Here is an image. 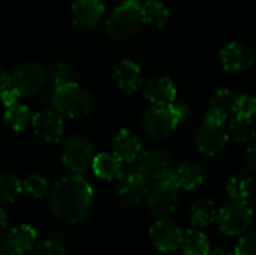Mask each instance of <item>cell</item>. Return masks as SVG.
Masks as SVG:
<instances>
[{
  "label": "cell",
  "instance_id": "cell-1",
  "mask_svg": "<svg viewBox=\"0 0 256 255\" xmlns=\"http://www.w3.org/2000/svg\"><path fill=\"white\" fill-rule=\"evenodd\" d=\"M93 204V191L90 183L81 176L60 179L51 192V210L56 218L68 224H76L86 219Z\"/></svg>",
  "mask_w": 256,
  "mask_h": 255
},
{
  "label": "cell",
  "instance_id": "cell-2",
  "mask_svg": "<svg viewBox=\"0 0 256 255\" xmlns=\"http://www.w3.org/2000/svg\"><path fill=\"white\" fill-rule=\"evenodd\" d=\"M186 116L188 108L182 104L156 105L144 113L141 129L147 138L153 141H162L176 131L178 123L186 119Z\"/></svg>",
  "mask_w": 256,
  "mask_h": 255
},
{
  "label": "cell",
  "instance_id": "cell-3",
  "mask_svg": "<svg viewBox=\"0 0 256 255\" xmlns=\"http://www.w3.org/2000/svg\"><path fill=\"white\" fill-rule=\"evenodd\" d=\"M52 104L60 114L76 119L84 117L92 111L93 98L86 89H82L76 83H70L54 90Z\"/></svg>",
  "mask_w": 256,
  "mask_h": 255
},
{
  "label": "cell",
  "instance_id": "cell-4",
  "mask_svg": "<svg viewBox=\"0 0 256 255\" xmlns=\"http://www.w3.org/2000/svg\"><path fill=\"white\" fill-rule=\"evenodd\" d=\"M147 207L158 219H168L178 206V188L171 176L158 180L147 192Z\"/></svg>",
  "mask_w": 256,
  "mask_h": 255
},
{
  "label": "cell",
  "instance_id": "cell-5",
  "mask_svg": "<svg viewBox=\"0 0 256 255\" xmlns=\"http://www.w3.org/2000/svg\"><path fill=\"white\" fill-rule=\"evenodd\" d=\"M254 221V210L248 200H231L218 212L219 228L226 236L244 234Z\"/></svg>",
  "mask_w": 256,
  "mask_h": 255
},
{
  "label": "cell",
  "instance_id": "cell-6",
  "mask_svg": "<svg viewBox=\"0 0 256 255\" xmlns=\"http://www.w3.org/2000/svg\"><path fill=\"white\" fill-rule=\"evenodd\" d=\"M136 171L147 180H162L172 173V156L160 147L148 149L136 158Z\"/></svg>",
  "mask_w": 256,
  "mask_h": 255
},
{
  "label": "cell",
  "instance_id": "cell-7",
  "mask_svg": "<svg viewBox=\"0 0 256 255\" xmlns=\"http://www.w3.org/2000/svg\"><path fill=\"white\" fill-rule=\"evenodd\" d=\"M141 23L142 21L138 9L122 5L108 18L106 33L116 41H128L138 33Z\"/></svg>",
  "mask_w": 256,
  "mask_h": 255
},
{
  "label": "cell",
  "instance_id": "cell-8",
  "mask_svg": "<svg viewBox=\"0 0 256 255\" xmlns=\"http://www.w3.org/2000/svg\"><path fill=\"white\" fill-rule=\"evenodd\" d=\"M93 146L82 135L70 137L63 147V162L74 173H84L93 162Z\"/></svg>",
  "mask_w": 256,
  "mask_h": 255
},
{
  "label": "cell",
  "instance_id": "cell-9",
  "mask_svg": "<svg viewBox=\"0 0 256 255\" xmlns=\"http://www.w3.org/2000/svg\"><path fill=\"white\" fill-rule=\"evenodd\" d=\"M45 69L34 62L20 65L12 72V86L22 96H33L40 92L45 84Z\"/></svg>",
  "mask_w": 256,
  "mask_h": 255
},
{
  "label": "cell",
  "instance_id": "cell-10",
  "mask_svg": "<svg viewBox=\"0 0 256 255\" xmlns=\"http://www.w3.org/2000/svg\"><path fill=\"white\" fill-rule=\"evenodd\" d=\"M196 146L201 153L207 156H214L224 150L228 143V132L224 125L204 120L195 135Z\"/></svg>",
  "mask_w": 256,
  "mask_h": 255
},
{
  "label": "cell",
  "instance_id": "cell-11",
  "mask_svg": "<svg viewBox=\"0 0 256 255\" xmlns=\"http://www.w3.org/2000/svg\"><path fill=\"white\" fill-rule=\"evenodd\" d=\"M32 125L36 135L48 143H57L64 131L63 114H60L56 108H46L34 114Z\"/></svg>",
  "mask_w": 256,
  "mask_h": 255
},
{
  "label": "cell",
  "instance_id": "cell-12",
  "mask_svg": "<svg viewBox=\"0 0 256 255\" xmlns=\"http://www.w3.org/2000/svg\"><path fill=\"white\" fill-rule=\"evenodd\" d=\"M150 240L160 252H174L180 248L183 231L168 219H159L150 228Z\"/></svg>",
  "mask_w": 256,
  "mask_h": 255
},
{
  "label": "cell",
  "instance_id": "cell-13",
  "mask_svg": "<svg viewBox=\"0 0 256 255\" xmlns=\"http://www.w3.org/2000/svg\"><path fill=\"white\" fill-rule=\"evenodd\" d=\"M117 192L126 204L138 206L147 197V179L138 171L122 174L117 182Z\"/></svg>",
  "mask_w": 256,
  "mask_h": 255
},
{
  "label": "cell",
  "instance_id": "cell-14",
  "mask_svg": "<svg viewBox=\"0 0 256 255\" xmlns=\"http://www.w3.org/2000/svg\"><path fill=\"white\" fill-rule=\"evenodd\" d=\"M144 96L154 105H171L176 101L177 90L166 77L154 75L142 83Z\"/></svg>",
  "mask_w": 256,
  "mask_h": 255
},
{
  "label": "cell",
  "instance_id": "cell-15",
  "mask_svg": "<svg viewBox=\"0 0 256 255\" xmlns=\"http://www.w3.org/2000/svg\"><path fill=\"white\" fill-rule=\"evenodd\" d=\"M104 11L105 8L100 0H75L72 6V20L76 27L90 30L99 24Z\"/></svg>",
  "mask_w": 256,
  "mask_h": 255
},
{
  "label": "cell",
  "instance_id": "cell-16",
  "mask_svg": "<svg viewBox=\"0 0 256 255\" xmlns=\"http://www.w3.org/2000/svg\"><path fill=\"white\" fill-rule=\"evenodd\" d=\"M220 60L226 71L242 72L250 68V65L254 63V53L244 44L231 42L222 50Z\"/></svg>",
  "mask_w": 256,
  "mask_h": 255
},
{
  "label": "cell",
  "instance_id": "cell-17",
  "mask_svg": "<svg viewBox=\"0 0 256 255\" xmlns=\"http://www.w3.org/2000/svg\"><path fill=\"white\" fill-rule=\"evenodd\" d=\"M237 96L230 90H219L212 99V105L206 113V120L224 125L226 120L234 117Z\"/></svg>",
  "mask_w": 256,
  "mask_h": 255
},
{
  "label": "cell",
  "instance_id": "cell-18",
  "mask_svg": "<svg viewBox=\"0 0 256 255\" xmlns=\"http://www.w3.org/2000/svg\"><path fill=\"white\" fill-rule=\"evenodd\" d=\"M114 78L122 92L132 95L142 87V74L140 66L132 60H122L114 69Z\"/></svg>",
  "mask_w": 256,
  "mask_h": 255
},
{
  "label": "cell",
  "instance_id": "cell-19",
  "mask_svg": "<svg viewBox=\"0 0 256 255\" xmlns=\"http://www.w3.org/2000/svg\"><path fill=\"white\" fill-rule=\"evenodd\" d=\"M140 140L128 129H122L112 141V153L122 162H134L141 155Z\"/></svg>",
  "mask_w": 256,
  "mask_h": 255
},
{
  "label": "cell",
  "instance_id": "cell-20",
  "mask_svg": "<svg viewBox=\"0 0 256 255\" xmlns=\"http://www.w3.org/2000/svg\"><path fill=\"white\" fill-rule=\"evenodd\" d=\"M170 176H171L172 182L177 185V188L178 189H184V191L196 189L204 182V171H202L201 165L194 164V162L182 164Z\"/></svg>",
  "mask_w": 256,
  "mask_h": 255
},
{
  "label": "cell",
  "instance_id": "cell-21",
  "mask_svg": "<svg viewBox=\"0 0 256 255\" xmlns=\"http://www.w3.org/2000/svg\"><path fill=\"white\" fill-rule=\"evenodd\" d=\"M96 176L105 180H114L122 176V161L114 153H99L92 162Z\"/></svg>",
  "mask_w": 256,
  "mask_h": 255
},
{
  "label": "cell",
  "instance_id": "cell-22",
  "mask_svg": "<svg viewBox=\"0 0 256 255\" xmlns=\"http://www.w3.org/2000/svg\"><path fill=\"white\" fill-rule=\"evenodd\" d=\"M218 219V210L212 200L200 198L190 207V224L195 228H206Z\"/></svg>",
  "mask_w": 256,
  "mask_h": 255
},
{
  "label": "cell",
  "instance_id": "cell-23",
  "mask_svg": "<svg viewBox=\"0 0 256 255\" xmlns=\"http://www.w3.org/2000/svg\"><path fill=\"white\" fill-rule=\"evenodd\" d=\"M180 249H182V255H208L210 242L200 228L194 227L183 233Z\"/></svg>",
  "mask_w": 256,
  "mask_h": 255
},
{
  "label": "cell",
  "instance_id": "cell-24",
  "mask_svg": "<svg viewBox=\"0 0 256 255\" xmlns=\"http://www.w3.org/2000/svg\"><path fill=\"white\" fill-rule=\"evenodd\" d=\"M140 15L142 23L153 27H164L170 14L164 3L158 0H146V3L140 9Z\"/></svg>",
  "mask_w": 256,
  "mask_h": 255
},
{
  "label": "cell",
  "instance_id": "cell-25",
  "mask_svg": "<svg viewBox=\"0 0 256 255\" xmlns=\"http://www.w3.org/2000/svg\"><path fill=\"white\" fill-rule=\"evenodd\" d=\"M8 237H9L15 252L24 254L33 248L34 240H36V230L32 228L30 225L21 224V225L12 228V231Z\"/></svg>",
  "mask_w": 256,
  "mask_h": 255
},
{
  "label": "cell",
  "instance_id": "cell-26",
  "mask_svg": "<svg viewBox=\"0 0 256 255\" xmlns=\"http://www.w3.org/2000/svg\"><path fill=\"white\" fill-rule=\"evenodd\" d=\"M22 191V183L16 174L0 171V203H12Z\"/></svg>",
  "mask_w": 256,
  "mask_h": 255
},
{
  "label": "cell",
  "instance_id": "cell-27",
  "mask_svg": "<svg viewBox=\"0 0 256 255\" xmlns=\"http://www.w3.org/2000/svg\"><path fill=\"white\" fill-rule=\"evenodd\" d=\"M231 135L234 137V140H237L238 143H250L256 137V128L255 123L252 122V119L249 117H238L234 116L231 119Z\"/></svg>",
  "mask_w": 256,
  "mask_h": 255
},
{
  "label": "cell",
  "instance_id": "cell-28",
  "mask_svg": "<svg viewBox=\"0 0 256 255\" xmlns=\"http://www.w3.org/2000/svg\"><path fill=\"white\" fill-rule=\"evenodd\" d=\"M4 120L8 126H10L14 131H22L30 122V111L26 105L15 104L12 107H8L4 113Z\"/></svg>",
  "mask_w": 256,
  "mask_h": 255
},
{
  "label": "cell",
  "instance_id": "cell-29",
  "mask_svg": "<svg viewBox=\"0 0 256 255\" xmlns=\"http://www.w3.org/2000/svg\"><path fill=\"white\" fill-rule=\"evenodd\" d=\"M254 183L250 177L246 176H234L230 179L226 185V192L231 200H248L252 192Z\"/></svg>",
  "mask_w": 256,
  "mask_h": 255
},
{
  "label": "cell",
  "instance_id": "cell-30",
  "mask_svg": "<svg viewBox=\"0 0 256 255\" xmlns=\"http://www.w3.org/2000/svg\"><path fill=\"white\" fill-rule=\"evenodd\" d=\"M22 189H24L28 195H32V197L40 198V197H44V195L46 194V191H48V182H46L42 176H39V174H32V176H28V177L22 182Z\"/></svg>",
  "mask_w": 256,
  "mask_h": 255
},
{
  "label": "cell",
  "instance_id": "cell-31",
  "mask_svg": "<svg viewBox=\"0 0 256 255\" xmlns=\"http://www.w3.org/2000/svg\"><path fill=\"white\" fill-rule=\"evenodd\" d=\"M52 81H54V87H62L70 83H75V74L74 69L68 65V63H57L52 69Z\"/></svg>",
  "mask_w": 256,
  "mask_h": 255
},
{
  "label": "cell",
  "instance_id": "cell-32",
  "mask_svg": "<svg viewBox=\"0 0 256 255\" xmlns=\"http://www.w3.org/2000/svg\"><path fill=\"white\" fill-rule=\"evenodd\" d=\"M256 114V99L250 95H243L238 96L236 101V110L234 116L238 117H249L252 119Z\"/></svg>",
  "mask_w": 256,
  "mask_h": 255
},
{
  "label": "cell",
  "instance_id": "cell-33",
  "mask_svg": "<svg viewBox=\"0 0 256 255\" xmlns=\"http://www.w3.org/2000/svg\"><path fill=\"white\" fill-rule=\"evenodd\" d=\"M234 255H256V231L244 233L236 245Z\"/></svg>",
  "mask_w": 256,
  "mask_h": 255
},
{
  "label": "cell",
  "instance_id": "cell-34",
  "mask_svg": "<svg viewBox=\"0 0 256 255\" xmlns=\"http://www.w3.org/2000/svg\"><path fill=\"white\" fill-rule=\"evenodd\" d=\"M32 255H68L64 246L56 240H46L39 243Z\"/></svg>",
  "mask_w": 256,
  "mask_h": 255
},
{
  "label": "cell",
  "instance_id": "cell-35",
  "mask_svg": "<svg viewBox=\"0 0 256 255\" xmlns=\"http://www.w3.org/2000/svg\"><path fill=\"white\" fill-rule=\"evenodd\" d=\"M18 96H20V93H18V90H16L14 86L8 87L6 90H3V92L0 93V99H2V102H3L6 107L15 105L16 101H18Z\"/></svg>",
  "mask_w": 256,
  "mask_h": 255
},
{
  "label": "cell",
  "instance_id": "cell-36",
  "mask_svg": "<svg viewBox=\"0 0 256 255\" xmlns=\"http://www.w3.org/2000/svg\"><path fill=\"white\" fill-rule=\"evenodd\" d=\"M244 165H246V170L256 177V144L248 149L246 156H244Z\"/></svg>",
  "mask_w": 256,
  "mask_h": 255
},
{
  "label": "cell",
  "instance_id": "cell-37",
  "mask_svg": "<svg viewBox=\"0 0 256 255\" xmlns=\"http://www.w3.org/2000/svg\"><path fill=\"white\" fill-rule=\"evenodd\" d=\"M12 86V74H9L4 68L0 66V93Z\"/></svg>",
  "mask_w": 256,
  "mask_h": 255
},
{
  "label": "cell",
  "instance_id": "cell-38",
  "mask_svg": "<svg viewBox=\"0 0 256 255\" xmlns=\"http://www.w3.org/2000/svg\"><path fill=\"white\" fill-rule=\"evenodd\" d=\"M15 254V249L9 240V237H0V255Z\"/></svg>",
  "mask_w": 256,
  "mask_h": 255
},
{
  "label": "cell",
  "instance_id": "cell-39",
  "mask_svg": "<svg viewBox=\"0 0 256 255\" xmlns=\"http://www.w3.org/2000/svg\"><path fill=\"white\" fill-rule=\"evenodd\" d=\"M122 3L128 8H134V9H141V6L146 3V0H122Z\"/></svg>",
  "mask_w": 256,
  "mask_h": 255
},
{
  "label": "cell",
  "instance_id": "cell-40",
  "mask_svg": "<svg viewBox=\"0 0 256 255\" xmlns=\"http://www.w3.org/2000/svg\"><path fill=\"white\" fill-rule=\"evenodd\" d=\"M208 255H234L231 251H226V249H214V251H210Z\"/></svg>",
  "mask_w": 256,
  "mask_h": 255
},
{
  "label": "cell",
  "instance_id": "cell-41",
  "mask_svg": "<svg viewBox=\"0 0 256 255\" xmlns=\"http://www.w3.org/2000/svg\"><path fill=\"white\" fill-rule=\"evenodd\" d=\"M4 225H6V215H4V212L0 209V230H2Z\"/></svg>",
  "mask_w": 256,
  "mask_h": 255
},
{
  "label": "cell",
  "instance_id": "cell-42",
  "mask_svg": "<svg viewBox=\"0 0 256 255\" xmlns=\"http://www.w3.org/2000/svg\"><path fill=\"white\" fill-rule=\"evenodd\" d=\"M10 255H22L21 252H15V254H10Z\"/></svg>",
  "mask_w": 256,
  "mask_h": 255
}]
</instances>
